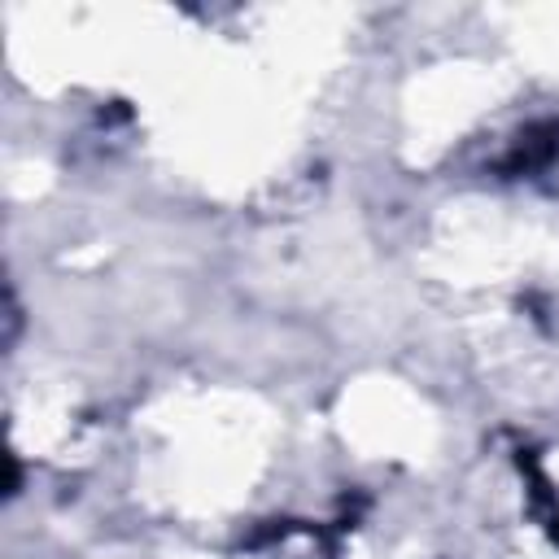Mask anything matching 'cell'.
Listing matches in <instances>:
<instances>
[{
	"label": "cell",
	"mask_w": 559,
	"mask_h": 559,
	"mask_svg": "<svg viewBox=\"0 0 559 559\" xmlns=\"http://www.w3.org/2000/svg\"><path fill=\"white\" fill-rule=\"evenodd\" d=\"M559 153V122H537V127H528L524 135H520V144H515V153H511V170H537V166H546L550 157Z\"/></svg>",
	"instance_id": "6da1fadb"
},
{
	"label": "cell",
	"mask_w": 559,
	"mask_h": 559,
	"mask_svg": "<svg viewBox=\"0 0 559 559\" xmlns=\"http://www.w3.org/2000/svg\"><path fill=\"white\" fill-rule=\"evenodd\" d=\"M555 537H559V520H555Z\"/></svg>",
	"instance_id": "7a4b0ae2"
}]
</instances>
